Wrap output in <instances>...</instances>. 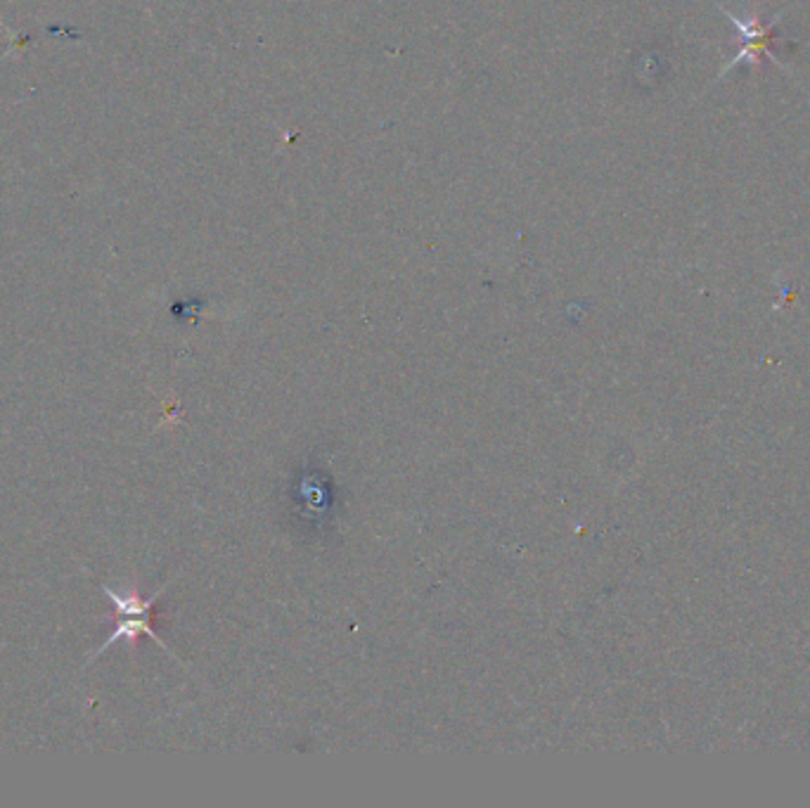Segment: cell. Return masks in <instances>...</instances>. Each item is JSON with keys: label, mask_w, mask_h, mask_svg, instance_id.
Here are the masks:
<instances>
[{"label": "cell", "mask_w": 810, "mask_h": 808, "mask_svg": "<svg viewBox=\"0 0 810 808\" xmlns=\"http://www.w3.org/2000/svg\"><path fill=\"white\" fill-rule=\"evenodd\" d=\"M162 591H164V588H159V591L154 593L150 600H145V598H140L138 591L117 593V591H112V588L102 586V593H105L109 598V602H112V605L117 607L119 624L112 633H109V638L105 640V643L100 645V650L95 652V657L105 652L107 647H112L114 643H121V640H126V643H135L138 636L152 638L159 647L169 650V645H166L164 640L159 638L157 633H154V628H152V607H154V602H157L159 595H162ZM95 657H90V662H93Z\"/></svg>", "instance_id": "obj_1"}]
</instances>
